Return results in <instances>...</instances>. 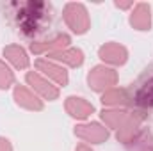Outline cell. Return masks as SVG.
<instances>
[{
	"label": "cell",
	"mask_w": 153,
	"mask_h": 151,
	"mask_svg": "<svg viewBox=\"0 0 153 151\" xmlns=\"http://www.w3.org/2000/svg\"><path fill=\"white\" fill-rule=\"evenodd\" d=\"M20 9L16 13V27L22 29L25 34L39 36L52 25V16H50V4H16Z\"/></svg>",
	"instance_id": "cell-1"
},
{
	"label": "cell",
	"mask_w": 153,
	"mask_h": 151,
	"mask_svg": "<svg viewBox=\"0 0 153 151\" xmlns=\"http://www.w3.org/2000/svg\"><path fill=\"white\" fill-rule=\"evenodd\" d=\"M134 100L141 107H150V109H153V75L148 76L144 82L139 84V87H137V91L134 94Z\"/></svg>",
	"instance_id": "cell-2"
}]
</instances>
